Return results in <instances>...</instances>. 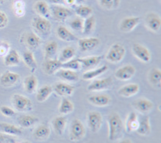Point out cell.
I'll list each match as a JSON object with an SVG mask.
<instances>
[{
	"label": "cell",
	"instance_id": "cell-19",
	"mask_svg": "<svg viewBox=\"0 0 161 143\" xmlns=\"http://www.w3.org/2000/svg\"><path fill=\"white\" fill-rule=\"evenodd\" d=\"M88 100L92 104L98 107L108 106L111 103L110 96L107 94H103V93L92 95V96H89Z\"/></svg>",
	"mask_w": 161,
	"mask_h": 143
},
{
	"label": "cell",
	"instance_id": "cell-3",
	"mask_svg": "<svg viewBox=\"0 0 161 143\" xmlns=\"http://www.w3.org/2000/svg\"><path fill=\"white\" fill-rule=\"evenodd\" d=\"M125 55V48L120 44H114L111 46L107 54L106 58L112 63H118L124 58Z\"/></svg>",
	"mask_w": 161,
	"mask_h": 143
},
{
	"label": "cell",
	"instance_id": "cell-20",
	"mask_svg": "<svg viewBox=\"0 0 161 143\" xmlns=\"http://www.w3.org/2000/svg\"><path fill=\"white\" fill-rule=\"evenodd\" d=\"M139 86L136 83H129V84L123 86L118 90V94L123 97H131L136 93H139Z\"/></svg>",
	"mask_w": 161,
	"mask_h": 143
},
{
	"label": "cell",
	"instance_id": "cell-22",
	"mask_svg": "<svg viewBox=\"0 0 161 143\" xmlns=\"http://www.w3.org/2000/svg\"><path fill=\"white\" fill-rule=\"evenodd\" d=\"M34 9L37 14L40 15V16L46 18V19L50 17V7H49L48 4H47L46 2L43 1V0H40V1L36 2V3H34Z\"/></svg>",
	"mask_w": 161,
	"mask_h": 143
},
{
	"label": "cell",
	"instance_id": "cell-7",
	"mask_svg": "<svg viewBox=\"0 0 161 143\" xmlns=\"http://www.w3.org/2000/svg\"><path fill=\"white\" fill-rule=\"evenodd\" d=\"M102 115L97 111H91L87 114V124L93 132H97L101 129L102 125Z\"/></svg>",
	"mask_w": 161,
	"mask_h": 143
},
{
	"label": "cell",
	"instance_id": "cell-39",
	"mask_svg": "<svg viewBox=\"0 0 161 143\" xmlns=\"http://www.w3.org/2000/svg\"><path fill=\"white\" fill-rule=\"evenodd\" d=\"M74 110L73 103L67 98H62L59 106L58 111L61 114H67L73 112Z\"/></svg>",
	"mask_w": 161,
	"mask_h": 143
},
{
	"label": "cell",
	"instance_id": "cell-5",
	"mask_svg": "<svg viewBox=\"0 0 161 143\" xmlns=\"http://www.w3.org/2000/svg\"><path fill=\"white\" fill-rule=\"evenodd\" d=\"M85 134L86 129L83 123L79 119H74L70 128V139L72 141H80L84 137Z\"/></svg>",
	"mask_w": 161,
	"mask_h": 143
},
{
	"label": "cell",
	"instance_id": "cell-36",
	"mask_svg": "<svg viewBox=\"0 0 161 143\" xmlns=\"http://www.w3.org/2000/svg\"><path fill=\"white\" fill-rule=\"evenodd\" d=\"M58 43L56 41L47 42V44L44 47V53H45L46 59H53L54 57L56 55L57 52H58Z\"/></svg>",
	"mask_w": 161,
	"mask_h": 143
},
{
	"label": "cell",
	"instance_id": "cell-47",
	"mask_svg": "<svg viewBox=\"0 0 161 143\" xmlns=\"http://www.w3.org/2000/svg\"><path fill=\"white\" fill-rule=\"evenodd\" d=\"M8 21H9V19H8L7 15L0 10V29L6 27L8 24Z\"/></svg>",
	"mask_w": 161,
	"mask_h": 143
},
{
	"label": "cell",
	"instance_id": "cell-37",
	"mask_svg": "<svg viewBox=\"0 0 161 143\" xmlns=\"http://www.w3.org/2000/svg\"><path fill=\"white\" fill-rule=\"evenodd\" d=\"M75 55V50L73 47H66L61 52L59 55L58 60L60 61L62 63L66 62L68 61L73 59Z\"/></svg>",
	"mask_w": 161,
	"mask_h": 143
},
{
	"label": "cell",
	"instance_id": "cell-13",
	"mask_svg": "<svg viewBox=\"0 0 161 143\" xmlns=\"http://www.w3.org/2000/svg\"><path fill=\"white\" fill-rule=\"evenodd\" d=\"M141 18L138 16L126 17L121 20L120 24V29L123 32H130L140 23Z\"/></svg>",
	"mask_w": 161,
	"mask_h": 143
},
{
	"label": "cell",
	"instance_id": "cell-46",
	"mask_svg": "<svg viewBox=\"0 0 161 143\" xmlns=\"http://www.w3.org/2000/svg\"><path fill=\"white\" fill-rule=\"evenodd\" d=\"M0 111H1V113L4 115V116L9 117V118L14 116V115L16 114V111H15L14 109H12V108L7 106L1 107H0Z\"/></svg>",
	"mask_w": 161,
	"mask_h": 143
},
{
	"label": "cell",
	"instance_id": "cell-15",
	"mask_svg": "<svg viewBox=\"0 0 161 143\" xmlns=\"http://www.w3.org/2000/svg\"><path fill=\"white\" fill-rule=\"evenodd\" d=\"M62 63L58 59H47L43 64L44 73L47 75H53L62 69Z\"/></svg>",
	"mask_w": 161,
	"mask_h": 143
},
{
	"label": "cell",
	"instance_id": "cell-31",
	"mask_svg": "<svg viewBox=\"0 0 161 143\" xmlns=\"http://www.w3.org/2000/svg\"><path fill=\"white\" fill-rule=\"evenodd\" d=\"M38 121V118L32 115H23L18 118V123L19 125L24 129L31 128L34 126Z\"/></svg>",
	"mask_w": 161,
	"mask_h": 143
},
{
	"label": "cell",
	"instance_id": "cell-18",
	"mask_svg": "<svg viewBox=\"0 0 161 143\" xmlns=\"http://www.w3.org/2000/svg\"><path fill=\"white\" fill-rule=\"evenodd\" d=\"M56 75L63 81L71 82V83H75L77 82L80 79L78 73L75 71L70 69H60L58 71H57Z\"/></svg>",
	"mask_w": 161,
	"mask_h": 143
},
{
	"label": "cell",
	"instance_id": "cell-4",
	"mask_svg": "<svg viewBox=\"0 0 161 143\" xmlns=\"http://www.w3.org/2000/svg\"><path fill=\"white\" fill-rule=\"evenodd\" d=\"M32 26L37 33L43 35H48L52 30V24L50 21L40 16L33 19Z\"/></svg>",
	"mask_w": 161,
	"mask_h": 143
},
{
	"label": "cell",
	"instance_id": "cell-12",
	"mask_svg": "<svg viewBox=\"0 0 161 143\" xmlns=\"http://www.w3.org/2000/svg\"><path fill=\"white\" fill-rule=\"evenodd\" d=\"M20 75L16 72L6 71L0 76V83L5 87L12 86L17 83Z\"/></svg>",
	"mask_w": 161,
	"mask_h": 143
},
{
	"label": "cell",
	"instance_id": "cell-51",
	"mask_svg": "<svg viewBox=\"0 0 161 143\" xmlns=\"http://www.w3.org/2000/svg\"><path fill=\"white\" fill-rule=\"evenodd\" d=\"M51 3H55V4H60V3H63L64 0H49Z\"/></svg>",
	"mask_w": 161,
	"mask_h": 143
},
{
	"label": "cell",
	"instance_id": "cell-8",
	"mask_svg": "<svg viewBox=\"0 0 161 143\" xmlns=\"http://www.w3.org/2000/svg\"><path fill=\"white\" fill-rule=\"evenodd\" d=\"M132 52L135 56L142 61V62L147 63L151 60V54L147 47L140 44L135 43L132 44Z\"/></svg>",
	"mask_w": 161,
	"mask_h": 143
},
{
	"label": "cell",
	"instance_id": "cell-25",
	"mask_svg": "<svg viewBox=\"0 0 161 143\" xmlns=\"http://www.w3.org/2000/svg\"><path fill=\"white\" fill-rule=\"evenodd\" d=\"M57 34L61 40L65 41L67 42H73L78 41V38L65 27L64 26H59L57 29Z\"/></svg>",
	"mask_w": 161,
	"mask_h": 143
},
{
	"label": "cell",
	"instance_id": "cell-40",
	"mask_svg": "<svg viewBox=\"0 0 161 143\" xmlns=\"http://www.w3.org/2000/svg\"><path fill=\"white\" fill-rule=\"evenodd\" d=\"M96 24V18L93 16H90L83 21V31L84 34H89L94 29Z\"/></svg>",
	"mask_w": 161,
	"mask_h": 143
},
{
	"label": "cell",
	"instance_id": "cell-9",
	"mask_svg": "<svg viewBox=\"0 0 161 143\" xmlns=\"http://www.w3.org/2000/svg\"><path fill=\"white\" fill-rule=\"evenodd\" d=\"M136 74V69L132 65H126L116 70L114 76L120 80H129Z\"/></svg>",
	"mask_w": 161,
	"mask_h": 143
},
{
	"label": "cell",
	"instance_id": "cell-17",
	"mask_svg": "<svg viewBox=\"0 0 161 143\" xmlns=\"http://www.w3.org/2000/svg\"><path fill=\"white\" fill-rule=\"evenodd\" d=\"M74 90L75 87L65 83H57L53 87V91H55L58 96H64V97L71 96Z\"/></svg>",
	"mask_w": 161,
	"mask_h": 143
},
{
	"label": "cell",
	"instance_id": "cell-29",
	"mask_svg": "<svg viewBox=\"0 0 161 143\" xmlns=\"http://www.w3.org/2000/svg\"><path fill=\"white\" fill-rule=\"evenodd\" d=\"M50 135V129L45 124H42L38 126L34 131V139L39 141H44Z\"/></svg>",
	"mask_w": 161,
	"mask_h": 143
},
{
	"label": "cell",
	"instance_id": "cell-48",
	"mask_svg": "<svg viewBox=\"0 0 161 143\" xmlns=\"http://www.w3.org/2000/svg\"><path fill=\"white\" fill-rule=\"evenodd\" d=\"M9 44L6 42L3 41L0 43V56H6V54L9 52Z\"/></svg>",
	"mask_w": 161,
	"mask_h": 143
},
{
	"label": "cell",
	"instance_id": "cell-43",
	"mask_svg": "<svg viewBox=\"0 0 161 143\" xmlns=\"http://www.w3.org/2000/svg\"><path fill=\"white\" fill-rule=\"evenodd\" d=\"M62 68L73 70V71H76V70H79L81 68V63H80L79 58H73L71 60L68 61V62L62 63Z\"/></svg>",
	"mask_w": 161,
	"mask_h": 143
},
{
	"label": "cell",
	"instance_id": "cell-23",
	"mask_svg": "<svg viewBox=\"0 0 161 143\" xmlns=\"http://www.w3.org/2000/svg\"><path fill=\"white\" fill-rule=\"evenodd\" d=\"M20 63V56L17 51L10 49L4 58V65L6 66H16Z\"/></svg>",
	"mask_w": 161,
	"mask_h": 143
},
{
	"label": "cell",
	"instance_id": "cell-14",
	"mask_svg": "<svg viewBox=\"0 0 161 143\" xmlns=\"http://www.w3.org/2000/svg\"><path fill=\"white\" fill-rule=\"evenodd\" d=\"M146 24L150 30L157 32L160 30L161 27L160 16L154 13H150V14H147V17H146Z\"/></svg>",
	"mask_w": 161,
	"mask_h": 143
},
{
	"label": "cell",
	"instance_id": "cell-32",
	"mask_svg": "<svg viewBox=\"0 0 161 143\" xmlns=\"http://www.w3.org/2000/svg\"><path fill=\"white\" fill-rule=\"evenodd\" d=\"M108 69V65H103L102 66L99 67V68L97 69H95L90 70V71L84 72L83 75V79L84 80H93V79L102 75V74L104 73L105 72H107V70Z\"/></svg>",
	"mask_w": 161,
	"mask_h": 143
},
{
	"label": "cell",
	"instance_id": "cell-54",
	"mask_svg": "<svg viewBox=\"0 0 161 143\" xmlns=\"http://www.w3.org/2000/svg\"><path fill=\"white\" fill-rule=\"evenodd\" d=\"M6 1H7V0H0V3H5Z\"/></svg>",
	"mask_w": 161,
	"mask_h": 143
},
{
	"label": "cell",
	"instance_id": "cell-10",
	"mask_svg": "<svg viewBox=\"0 0 161 143\" xmlns=\"http://www.w3.org/2000/svg\"><path fill=\"white\" fill-rule=\"evenodd\" d=\"M113 80L111 77H108L101 80H95L87 86L90 91H101L109 88L112 85Z\"/></svg>",
	"mask_w": 161,
	"mask_h": 143
},
{
	"label": "cell",
	"instance_id": "cell-24",
	"mask_svg": "<svg viewBox=\"0 0 161 143\" xmlns=\"http://www.w3.org/2000/svg\"><path fill=\"white\" fill-rule=\"evenodd\" d=\"M24 42L31 49H35L42 44V40L34 32H27L24 35Z\"/></svg>",
	"mask_w": 161,
	"mask_h": 143
},
{
	"label": "cell",
	"instance_id": "cell-41",
	"mask_svg": "<svg viewBox=\"0 0 161 143\" xmlns=\"http://www.w3.org/2000/svg\"><path fill=\"white\" fill-rule=\"evenodd\" d=\"M75 14L81 18H87L93 14V9L85 5H79L75 7Z\"/></svg>",
	"mask_w": 161,
	"mask_h": 143
},
{
	"label": "cell",
	"instance_id": "cell-35",
	"mask_svg": "<svg viewBox=\"0 0 161 143\" xmlns=\"http://www.w3.org/2000/svg\"><path fill=\"white\" fill-rule=\"evenodd\" d=\"M53 92V88L49 85H44V86H42L37 93V100L38 102H44L45 101L47 98L49 97L51 94Z\"/></svg>",
	"mask_w": 161,
	"mask_h": 143
},
{
	"label": "cell",
	"instance_id": "cell-45",
	"mask_svg": "<svg viewBox=\"0 0 161 143\" xmlns=\"http://www.w3.org/2000/svg\"><path fill=\"white\" fill-rule=\"evenodd\" d=\"M69 26L72 29L75 31H80L83 30V18L77 16V17L73 18L69 22Z\"/></svg>",
	"mask_w": 161,
	"mask_h": 143
},
{
	"label": "cell",
	"instance_id": "cell-50",
	"mask_svg": "<svg viewBox=\"0 0 161 143\" xmlns=\"http://www.w3.org/2000/svg\"><path fill=\"white\" fill-rule=\"evenodd\" d=\"M64 2L69 5H74L75 3V0H64Z\"/></svg>",
	"mask_w": 161,
	"mask_h": 143
},
{
	"label": "cell",
	"instance_id": "cell-16",
	"mask_svg": "<svg viewBox=\"0 0 161 143\" xmlns=\"http://www.w3.org/2000/svg\"><path fill=\"white\" fill-rule=\"evenodd\" d=\"M132 106L138 111L142 113V114H145L153 109V103L151 100L146 99V98H139L133 102Z\"/></svg>",
	"mask_w": 161,
	"mask_h": 143
},
{
	"label": "cell",
	"instance_id": "cell-55",
	"mask_svg": "<svg viewBox=\"0 0 161 143\" xmlns=\"http://www.w3.org/2000/svg\"><path fill=\"white\" fill-rule=\"evenodd\" d=\"M20 143H31V142H20Z\"/></svg>",
	"mask_w": 161,
	"mask_h": 143
},
{
	"label": "cell",
	"instance_id": "cell-33",
	"mask_svg": "<svg viewBox=\"0 0 161 143\" xmlns=\"http://www.w3.org/2000/svg\"><path fill=\"white\" fill-rule=\"evenodd\" d=\"M138 124H139V121H138V116L136 112H130L129 114L128 115L127 120H126V131L127 132L130 133L134 130L137 129Z\"/></svg>",
	"mask_w": 161,
	"mask_h": 143
},
{
	"label": "cell",
	"instance_id": "cell-42",
	"mask_svg": "<svg viewBox=\"0 0 161 143\" xmlns=\"http://www.w3.org/2000/svg\"><path fill=\"white\" fill-rule=\"evenodd\" d=\"M100 5L108 10L115 9L119 6L121 0H98Z\"/></svg>",
	"mask_w": 161,
	"mask_h": 143
},
{
	"label": "cell",
	"instance_id": "cell-53",
	"mask_svg": "<svg viewBox=\"0 0 161 143\" xmlns=\"http://www.w3.org/2000/svg\"><path fill=\"white\" fill-rule=\"evenodd\" d=\"M85 1H86V0H75V3H84Z\"/></svg>",
	"mask_w": 161,
	"mask_h": 143
},
{
	"label": "cell",
	"instance_id": "cell-49",
	"mask_svg": "<svg viewBox=\"0 0 161 143\" xmlns=\"http://www.w3.org/2000/svg\"><path fill=\"white\" fill-rule=\"evenodd\" d=\"M9 141L13 142V139L7 137V136L4 135L2 134V133H0V143H6L9 142Z\"/></svg>",
	"mask_w": 161,
	"mask_h": 143
},
{
	"label": "cell",
	"instance_id": "cell-6",
	"mask_svg": "<svg viewBox=\"0 0 161 143\" xmlns=\"http://www.w3.org/2000/svg\"><path fill=\"white\" fill-rule=\"evenodd\" d=\"M50 9L54 19L58 21H65L73 15L71 9L61 5L52 6Z\"/></svg>",
	"mask_w": 161,
	"mask_h": 143
},
{
	"label": "cell",
	"instance_id": "cell-11",
	"mask_svg": "<svg viewBox=\"0 0 161 143\" xmlns=\"http://www.w3.org/2000/svg\"><path fill=\"white\" fill-rule=\"evenodd\" d=\"M100 44V40L97 37H87L79 39L78 45L81 52H90L96 48Z\"/></svg>",
	"mask_w": 161,
	"mask_h": 143
},
{
	"label": "cell",
	"instance_id": "cell-26",
	"mask_svg": "<svg viewBox=\"0 0 161 143\" xmlns=\"http://www.w3.org/2000/svg\"><path fill=\"white\" fill-rule=\"evenodd\" d=\"M151 126L148 116H143L139 119L136 131L141 135H147L150 133Z\"/></svg>",
	"mask_w": 161,
	"mask_h": 143
},
{
	"label": "cell",
	"instance_id": "cell-34",
	"mask_svg": "<svg viewBox=\"0 0 161 143\" xmlns=\"http://www.w3.org/2000/svg\"><path fill=\"white\" fill-rule=\"evenodd\" d=\"M0 130L3 133L11 135H19L22 134V130L19 128L16 127V125L7 123H2L0 124Z\"/></svg>",
	"mask_w": 161,
	"mask_h": 143
},
{
	"label": "cell",
	"instance_id": "cell-21",
	"mask_svg": "<svg viewBox=\"0 0 161 143\" xmlns=\"http://www.w3.org/2000/svg\"><path fill=\"white\" fill-rule=\"evenodd\" d=\"M103 58V55H96V56H89L83 58H79V60L81 63V68L87 69L99 65Z\"/></svg>",
	"mask_w": 161,
	"mask_h": 143
},
{
	"label": "cell",
	"instance_id": "cell-38",
	"mask_svg": "<svg viewBox=\"0 0 161 143\" xmlns=\"http://www.w3.org/2000/svg\"><path fill=\"white\" fill-rule=\"evenodd\" d=\"M149 81L152 85L160 86L161 83V71L157 68H153L149 72Z\"/></svg>",
	"mask_w": 161,
	"mask_h": 143
},
{
	"label": "cell",
	"instance_id": "cell-28",
	"mask_svg": "<svg viewBox=\"0 0 161 143\" xmlns=\"http://www.w3.org/2000/svg\"><path fill=\"white\" fill-rule=\"evenodd\" d=\"M23 60H24L25 65L31 69V72H35V70L37 69V64L32 52L28 50L25 51L23 54Z\"/></svg>",
	"mask_w": 161,
	"mask_h": 143
},
{
	"label": "cell",
	"instance_id": "cell-2",
	"mask_svg": "<svg viewBox=\"0 0 161 143\" xmlns=\"http://www.w3.org/2000/svg\"><path fill=\"white\" fill-rule=\"evenodd\" d=\"M12 101L15 109L19 112L31 111L33 108V103L31 100L24 95L14 94L13 96Z\"/></svg>",
	"mask_w": 161,
	"mask_h": 143
},
{
	"label": "cell",
	"instance_id": "cell-52",
	"mask_svg": "<svg viewBox=\"0 0 161 143\" xmlns=\"http://www.w3.org/2000/svg\"><path fill=\"white\" fill-rule=\"evenodd\" d=\"M119 143H132V142L130 139H123Z\"/></svg>",
	"mask_w": 161,
	"mask_h": 143
},
{
	"label": "cell",
	"instance_id": "cell-1",
	"mask_svg": "<svg viewBox=\"0 0 161 143\" xmlns=\"http://www.w3.org/2000/svg\"><path fill=\"white\" fill-rule=\"evenodd\" d=\"M109 125V135L108 138L111 141L117 140L122 136L124 132V124L120 116L116 113H112L108 117Z\"/></svg>",
	"mask_w": 161,
	"mask_h": 143
},
{
	"label": "cell",
	"instance_id": "cell-27",
	"mask_svg": "<svg viewBox=\"0 0 161 143\" xmlns=\"http://www.w3.org/2000/svg\"><path fill=\"white\" fill-rule=\"evenodd\" d=\"M66 123L67 120L64 116H58L54 118L52 121V127L57 135H61L63 134L66 127Z\"/></svg>",
	"mask_w": 161,
	"mask_h": 143
},
{
	"label": "cell",
	"instance_id": "cell-44",
	"mask_svg": "<svg viewBox=\"0 0 161 143\" xmlns=\"http://www.w3.org/2000/svg\"><path fill=\"white\" fill-rule=\"evenodd\" d=\"M15 14L18 17H22L25 14V3L23 0H16L14 3Z\"/></svg>",
	"mask_w": 161,
	"mask_h": 143
},
{
	"label": "cell",
	"instance_id": "cell-30",
	"mask_svg": "<svg viewBox=\"0 0 161 143\" xmlns=\"http://www.w3.org/2000/svg\"><path fill=\"white\" fill-rule=\"evenodd\" d=\"M24 89L28 93H34L37 87V77L34 75H28L25 78L24 81Z\"/></svg>",
	"mask_w": 161,
	"mask_h": 143
}]
</instances>
